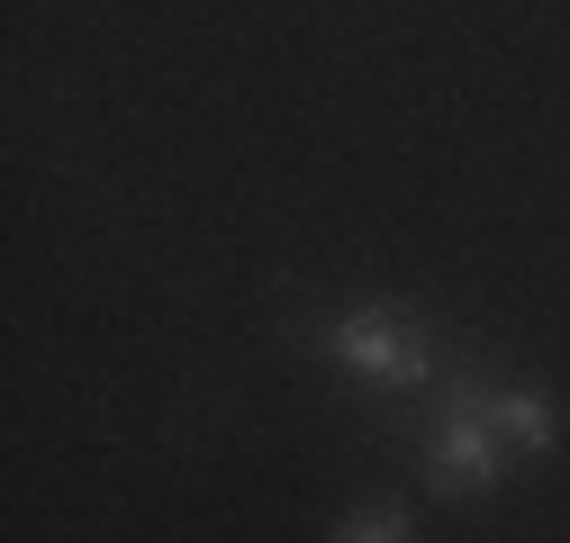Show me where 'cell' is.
I'll list each match as a JSON object with an SVG mask.
<instances>
[{
    "instance_id": "1",
    "label": "cell",
    "mask_w": 570,
    "mask_h": 543,
    "mask_svg": "<svg viewBox=\"0 0 570 543\" xmlns=\"http://www.w3.org/2000/svg\"><path fill=\"white\" fill-rule=\"evenodd\" d=\"M498 471H508V444H498V426H489V398L471 381H453L444 426H435V444H425V490L435 498H480V490H498Z\"/></svg>"
},
{
    "instance_id": "2",
    "label": "cell",
    "mask_w": 570,
    "mask_h": 543,
    "mask_svg": "<svg viewBox=\"0 0 570 543\" xmlns=\"http://www.w3.org/2000/svg\"><path fill=\"white\" fill-rule=\"evenodd\" d=\"M326 354H335L353 381H372V389H416V381H425V326H416L407 308L372 299V308H353V317L326 335Z\"/></svg>"
},
{
    "instance_id": "3",
    "label": "cell",
    "mask_w": 570,
    "mask_h": 543,
    "mask_svg": "<svg viewBox=\"0 0 570 543\" xmlns=\"http://www.w3.org/2000/svg\"><path fill=\"white\" fill-rule=\"evenodd\" d=\"M489 426L508 453H552L561 444V407L543 389H489Z\"/></svg>"
},
{
    "instance_id": "4",
    "label": "cell",
    "mask_w": 570,
    "mask_h": 543,
    "mask_svg": "<svg viewBox=\"0 0 570 543\" xmlns=\"http://www.w3.org/2000/svg\"><path fill=\"white\" fill-rule=\"evenodd\" d=\"M335 543H416V525H407L399 507H363V516L335 525Z\"/></svg>"
}]
</instances>
